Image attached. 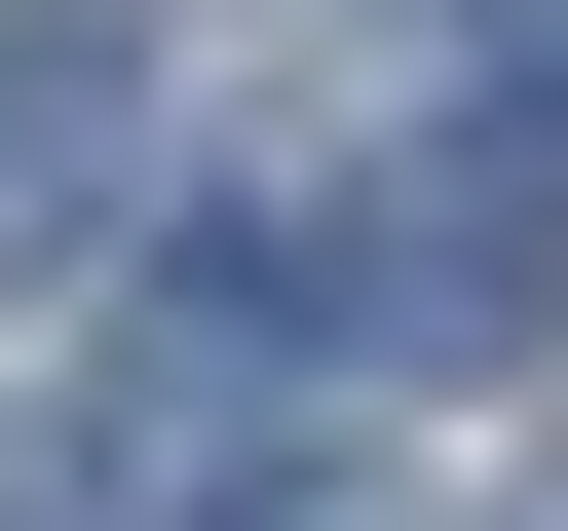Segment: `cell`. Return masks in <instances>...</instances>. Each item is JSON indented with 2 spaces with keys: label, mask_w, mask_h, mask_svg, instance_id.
I'll return each mask as SVG.
<instances>
[{
  "label": "cell",
  "mask_w": 568,
  "mask_h": 531,
  "mask_svg": "<svg viewBox=\"0 0 568 531\" xmlns=\"http://www.w3.org/2000/svg\"><path fill=\"white\" fill-rule=\"evenodd\" d=\"M265 418H304V228L114 266V418H77V493H114V531H227V493H265Z\"/></svg>",
  "instance_id": "1"
},
{
  "label": "cell",
  "mask_w": 568,
  "mask_h": 531,
  "mask_svg": "<svg viewBox=\"0 0 568 531\" xmlns=\"http://www.w3.org/2000/svg\"><path fill=\"white\" fill-rule=\"evenodd\" d=\"M304 342H417V380H493V342H568V152L530 114H455L342 266H304Z\"/></svg>",
  "instance_id": "2"
},
{
  "label": "cell",
  "mask_w": 568,
  "mask_h": 531,
  "mask_svg": "<svg viewBox=\"0 0 568 531\" xmlns=\"http://www.w3.org/2000/svg\"><path fill=\"white\" fill-rule=\"evenodd\" d=\"M152 114H190L152 0H0V266H77V228L152 190Z\"/></svg>",
  "instance_id": "3"
},
{
  "label": "cell",
  "mask_w": 568,
  "mask_h": 531,
  "mask_svg": "<svg viewBox=\"0 0 568 531\" xmlns=\"http://www.w3.org/2000/svg\"><path fill=\"white\" fill-rule=\"evenodd\" d=\"M493 114H530V152H568V0H493Z\"/></svg>",
  "instance_id": "4"
},
{
  "label": "cell",
  "mask_w": 568,
  "mask_h": 531,
  "mask_svg": "<svg viewBox=\"0 0 568 531\" xmlns=\"http://www.w3.org/2000/svg\"><path fill=\"white\" fill-rule=\"evenodd\" d=\"M227 531H304V493H227Z\"/></svg>",
  "instance_id": "5"
}]
</instances>
